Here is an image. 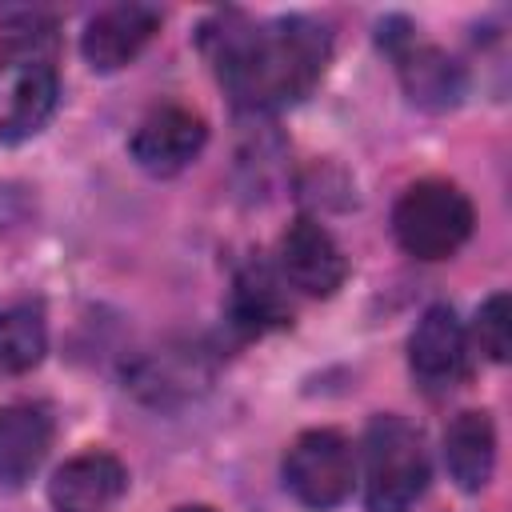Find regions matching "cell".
<instances>
[{"instance_id":"obj_1","label":"cell","mask_w":512,"mask_h":512,"mask_svg":"<svg viewBox=\"0 0 512 512\" xmlns=\"http://www.w3.org/2000/svg\"><path fill=\"white\" fill-rule=\"evenodd\" d=\"M200 48L240 108L268 112L296 104L316 88L332 56V36L308 16L256 24L240 12H224L204 24Z\"/></svg>"},{"instance_id":"obj_2","label":"cell","mask_w":512,"mask_h":512,"mask_svg":"<svg viewBox=\"0 0 512 512\" xmlns=\"http://www.w3.org/2000/svg\"><path fill=\"white\" fill-rule=\"evenodd\" d=\"M428 488V452L400 416H376L364 432V504L368 512H408Z\"/></svg>"},{"instance_id":"obj_3","label":"cell","mask_w":512,"mask_h":512,"mask_svg":"<svg viewBox=\"0 0 512 512\" xmlns=\"http://www.w3.org/2000/svg\"><path fill=\"white\" fill-rule=\"evenodd\" d=\"M472 204L448 180H416L392 208V232L416 260H448L472 236Z\"/></svg>"},{"instance_id":"obj_4","label":"cell","mask_w":512,"mask_h":512,"mask_svg":"<svg viewBox=\"0 0 512 512\" xmlns=\"http://www.w3.org/2000/svg\"><path fill=\"white\" fill-rule=\"evenodd\" d=\"M356 460L340 432L312 428L292 440L284 456V484L288 492L308 508H332L352 492Z\"/></svg>"},{"instance_id":"obj_5","label":"cell","mask_w":512,"mask_h":512,"mask_svg":"<svg viewBox=\"0 0 512 512\" xmlns=\"http://www.w3.org/2000/svg\"><path fill=\"white\" fill-rule=\"evenodd\" d=\"M204 140H208V128H204V120L192 108H184V104H160V108H152L136 124V132L128 140V152H132V160L144 172L172 176V172L188 168L200 156Z\"/></svg>"},{"instance_id":"obj_6","label":"cell","mask_w":512,"mask_h":512,"mask_svg":"<svg viewBox=\"0 0 512 512\" xmlns=\"http://www.w3.org/2000/svg\"><path fill=\"white\" fill-rule=\"evenodd\" d=\"M408 364L428 392L456 388L468 376V336L448 304H432L416 320L408 340Z\"/></svg>"},{"instance_id":"obj_7","label":"cell","mask_w":512,"mask_h":512,"mask_svg":"<svg viewBox=\"0 0 512 512\" xmlns=\"http://www.w3.org/2000/svg\"><path fill=\"white\" fill-rule=\"evenodd\" d=\"M56 96L60 84L52 64L0 60V144H16L40 132L56 108Z\"/></svg>"},{"instance_id":"obj_8","label":"cell","mask_w":512,"mask_h":512,"mask_svg":"<svg viewBox=\"0 0 512 512\" xmlns=\"http://www.w3.org/2000/svg\"><path fill=\"white\" fill-rule=\"evenodd\" d=\"M280 272L304 296H332L348 276V260L328 228L300 216L280 236Z\"/></svg>"},{"instance_id":"obj_9","label":"cell","mask_w":512,"mask_h":512,"mask_svg":"<svg viewBox=\"0 0 512 512\" xmlns=\"http://www.w3.org/2000/svg\"><path fill=\"white\" fill-rule=\"evenodd\" d=\"M156 28H160V12L152 4H112L88 20L80 52L96 72H116L140 56V48L156 36Z\"/></svg>"},{"instance_id":"obj_10","label":"cell","mask_w":512,"mask_h":512,"mask_svg":"<svg viewBox=\"0 0 512 512\" xmlns=\"http://www.w3.org/2000/svg\"><path fill=\"white\" fill-rule=\"evenodd\" d=\"M128 488V472L112 452H84L56 468L48 500L56 512H108Z\"/></svg>"},{"instance_id":"obj_11","label":"cell","mask_w":512,"mask_h":512,"mask_svg":"<svg viewBox=\"0 0 512 512\" xmlns=\"http://www.w3.org/2000/svg\"><path fill=\"white\" fill-rule=\"evenodd\" d=\"M396 48V68H400V84L408 92L412 104L428 108V112H444L456 108L464 96V68L436 44H416V36H404V44Z\"/></svg>"},{"instance_id":"obj_12","label":"cell","mask_w":512,"mask_h":512,"mask_svg":"<svg viewBox=\"0 0 512 512\" xmlns=\"http://www.w3.org/2000/svg\"><path fill=\"white\" fill-rule=\"evenodd\" d=\"M52 448V420L36 404L0 408V488H20Z\"/></svg>"},{"instance_id":"obj_13","label":"cell","mask_w":512,"mask_h":512,"mask_svg":"<svg viewBox=\"0 0 512 512\" xmlns=\"http://www.w3.org/2000/svg\"><path fill=\"white\" fill-rule=\"evenodd\" d=\"M444 464L448 476L464 488V492H480L492 480V464H496V428L488 420V412H460L448 428H444Z\"/></svg>"},{"instance_id":"obj_14","label":"cell","mask_w":512,"mask_h":512,"mask_svg":"<svg viewBox=\"0 0 512 512\" xmlns=\"http://www.w3.org/2000/svg\"><path fill=\"white\" fill-rule=\"evenodd\" d=\"M232 320L236 328L260 336L268 328H284L292 320V304L284 296V284L264 264H248L232 284Z\"/></svg>"},{"instance_id":"obj_15","label":"cell","mask_w":512,"mask_h":512,"mask_svg":"<svg viewBox=\"0 0 512 512\" xmlns=\"http://www.w3.org/2000/svg\"><path fill=\"white\" fill-rule=\"evenodd\" d=\"M48 348L44 316L28 304L4 308L0 312V372H28L40 364Z\"/></svg>"},{"instance_id":"obj_16","label":"cell","mask_w":512,"mask_h":512,"mask_svg":"<svg viewBox=\"0 0 512 512\" xmlns=\"http://www.w3.org/2000/svg\"><path fill=\"white\" fill-rule=\"evenodd\" d=\"M476 344L488 360H508V296L496 292L476 312Z\"/></svg>"},{"instance_id":"obj_17","label":"cell","mask_w":512,"mask_h":512,"mask_svg":"<svg viewBox=\"0 0 512 512\" xmlns=\"http://www.w3.org/2000/svg\"><path fill=\"white\" fill-rule=\"evenodd\" d=\"M4 204H16V192H12V188H0V224L8 220V216H4Z\"/></svg>"},{"instance_id":"obj_18","label":"cell","mask_w":512,"mask_h":512,"mask_svg":"<svg viewBox=\"0 0 512 512\" xmlns=\"http://www.w3.org/2000/svg\"><path fill=\"white\" fill-rule=\"evenodd\" d=\"M176 512H212V508H200V504H192V508H176Z\"/></svg>"}]
</instances>
